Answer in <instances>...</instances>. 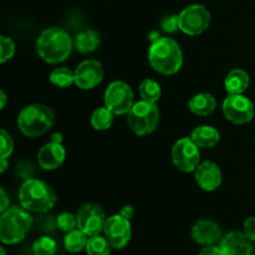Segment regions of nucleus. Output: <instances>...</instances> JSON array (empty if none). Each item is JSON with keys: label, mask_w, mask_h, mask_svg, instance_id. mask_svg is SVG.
Wrapping results in <instances>:
<instances>
[{"label": "nucleus", "mask_w": 255, "mask_h": 255, "mask_svg": "<svg viewBox=\"0 0 255 255\" xmlns=\"http://www.w3.org/2000/svg\"><path fill=\"white\" fill-rule=\"evenodd\" d=\"M55 122V114L42 104L27 105L17 116V127L26 137H39L46 133Z\"/></svg>", "instance_id": "39448f33"}, {"label": "nucleus", "mask_w": 255, "mask_h": 255, "mask_svg": "<svg viewBox=\"0 0 255 255\" xmlns=\"http://www.w3.org/2000/svg\"><path fill=\"white\" fill-rule=\"evenodd\" d=\"M211 24V12L204 5L193 4L184 7L179 14V30L189 36L206 31Z\"/></svg>", "instance_id": "0eeeda50"}, {"label": "nucleus", "mask_w": 255, "mask_h": 255, "mask_svg": "<svg viewBox=\"0 0 255 255\" xmlns=\"http://www.w3.org/2000/svg\"><path fill=\"white\" fill-rule=\"evenodd\" d=\"M138 91L142 100L148 102H153V104H156V102L161 99L162 95V90L159 84L152 79L143 80V81L139 84Z\"/></svg>", "instance_id": "a878e982"}, {"label": "nucleus", "mask_w": 255, "mask_h": 255, "mask_svg": "<svg viewBox=\"0 0 255 255\" xmlns=\"http://www.w3.org/2000/svg\"><path fill=\"white\" fill-rule=\"evenodd\" d=\"M159 122V109L148 101L134 102L127 114V124L131 131L139 137L153 133Z\"/></svg>", "instance_id": "423d86ee"}, {"label": "nucleus", "mask_w": 255, "mask_h": 255, "mask_svg": "<svg viewBox=\"0 0 255 255\" xmlns=\"http://www.w3.org/2000/svg\"><path fill=\"white\" fill-rule=\"evenodd\" d=\"M104 233L112 248H125L129 243L132 237V227L129 223V219L125 218L120 213L114 214L110 218H107Z\"/></svg>", "instance_id": "f8f14e48"}, {"label": "nucleus", "mask_w": 255, "mask_h": 255, "mask_svg": "<svg viewBox=\"0 0 255 255\" xmlns=\"http://www.w3.org/2000/svg\"><path fill=\"white\" fill-rule=\"evenodd\" d=\"M114 116L115 115L105 107H99L95 110L94 114L91 116V125L96 131H107L111 128L112 124H114Z\"/></svg>", "instance_id": "5701e85b"}, {"label": "nucleus", "mask_w": 255, "mask_h": 255, "mask_svg": "<svg viewBox=\"0 0 255 255\" xmlns=\"http://www.w3.org/2000/svg\"><path fill=\"white\" fill-rule=\"evenodd\" d=\"M7 169V158H1V164H0V172L5 173Z\"/></svg>", "instance_id": "e433bc0d"}, {"label": "nucleus", "mask_w": 255, "mask_h": 255, "mask_svg": "<svg viewBox=\"0 0 255 255\" xmlns=\"http://www.w3.org/2000/svg\"><path fill=\"white\" fill-rule=\"evenodd\" d=\"M244 233L255 243V217H249L244 222Z\"/></svg>", "instance_id": "2f4dec72"}, {"label": "nucleus", "mask_w": 255, "mask_h": 255, "mask_svg": "<svg viewBox=\"0 0 255 255\" xmlns=\"http://www.w3.org/2000/svg\"><path fill=\"white\" fill-rule=\"evenodd\" d=\"M161 26L163 31L168 34H173L177 30H179V15H168L164 17L161 22Z\"/></svg>", "instance_id": "7c9ffc66"}, {"label": "nucleus", "mask_w": 255, "mask_h": 255, "mask_svg": "<svg viewBox=\"0 0 255 255\" xmlns=\"http://www.w3.org/2000/svg\"><path fill=\"white\" fill-rule=\"evenodd\" d=\"M100 45V34L94 29H87L80 32L75 40V46L81 54L94 52Z\"/></svg>", "instance_id": "412c9836"}, {"label": "nucleus", "mask_w": 255, "mask_h": 255, "mask_svg": "<svg viewBox=\"0 0 255 255\" xmlns=\"http://www.w3.org/2000/svg\"><path fill=\"white\" fill-rule=\"evenodd\" d=\"M77 228L81 229L89 237L97 236L104 232L106 216L104 209L95 203H87L80 208L76 214Z\"/></svg>", "instance_id": "9b49d317"}, {"label": "nucleus", "mask_w": 255, "mask_h": 255, "mask_svg": "<svg viewBox=\"0 0 255 255\" xmlns=\"http://www.w3.org/2000/svg\"><path fill=\"white\" fill-rule=\"evenodd\" d=\"M0 139H1V147H0V156L1 158H9L14 151V141L5 129L0 131Z\"/></svg>", "instance_id": "c756f323"}, {"label": "nucleus", "mask_w": 255, "mask_h": 255, "mask_svg": "<svg viewBox=\"0 0 255 255\" xmlns=\"http://www.w3.org/2000/svg\"><path fill=\"white\" fill-rule=\"evenodd\" d=\"M251 84V76L243 69H234L229 71L224 80V87L228 94H243Z\"/></svg>", "instance_id": "6ab92c4d"}, {"label": "nucleus", "mask_w": 255, "mask_h": 255, "mask_svg": "<svg viewBox=\"0 0 255 255\" xmlns=\"http://www.w3.org/2000/svg\"><path fill=\"white\" fill-rule=\"evenodd\" d=\"M20 206L34 213H46L55 207L57 196L54 189L44 181L27 178L19 189Z\"/></svg>", "instance_id": "7ed1b4c3"}, {"label": "nucleus", "mask_w": 255, "mask_h": 255, "mask_svg": "<svg viewBox=\"0 0 255 255\" xmlns=\"http://www.w3.org/2000/svg\"><path fill=\"white\" fill-rule=\"evenodd\" d=\"M50 82L59 89H67L75 84V71L67 67H57L50 74Z\"/></svg>", "instance_id": "393cba45"}, {"label": "nucleus", "mask_w": 255, "mask_h": 255, "mask_svg": "<svg viewBox=\"0 0 255 255\" xmlns=\"http://www.w3.org/2000/svg\"><path fill=\"white\" fill-rule=\"evenodd\" d=\"M104 100L105 106L117 116L127 115L134 105L133 91L124 81L111 82L105 91Z\"/></svg>", "instance_id": "6e6552de"}, {"label": "nucleus", "mask_w": 255, "mask_h": 255, "mask_svg": "<svg viewBox=\"0 0 255 255\" xmlns=\"http://www.w3.org/2000/svg\"><path fill=\"white\" fill-rule=\"evenodd\" d=\"M192 238L201 246H213L222 238L221 227L209 219H201L192 227Z\"/></svg>", "instance_id": "f3484780"}, {"label": "nucleus", "mask_w": 255, "mask_h": 255, "mask_svg": "<svg viewBox=\"0 0 255 255\" xmlns=\"http://www.w3.org/2000/svg\"><path fill=\"white\" fill-rule=\"evenodd\" d=\"M32 226L30 212L22 207H10L1 213L0 218V239L2 244L14 246L20 243L29 233Z\"/></svg>", "instance_id": "20e7f679"}, {"label": "nucleus", "mask_w": 255, "mask_h": 255, "mask_svg": "<svg viewBox=\"0 0 255 255\" xmlns=\"http://www.w3.org/2000/svg\"><path fill=\"white\" fill-rule=\"evenodd\" d=\"M111 248V244L107 241L106 237H101L100 234H97V236L89 237L85 251L87 255H110Z\"/></svg>", "instance_id": "b1692460"}, {"label": "nucleus", "mask_w": 255, "mask_h": 255, "mask_svg": "<svg viewBox=\"0 0 255 255\" xmlns=\"http://www.w3.org/2000/svg\"><path fill=\"white\" fill-rule=\"evenodd\" d=\"M148 61L154 71L169 76L177 74L182 69L183 52L174 39L159 37L149 46Z\"/></svg>", "instance_id": "f257e3e1"}, {"label": "nucleus", "mask_w": 255, "mask_h": 255, "mask_svg": "<svg viewBox=\"0 0 255 255\" xmlns=\"http://www.w3.org/2000/svg\"><path fill=\"white\" fill-rule=\"evenodd\" d=\"M223 115L228 121L236 125H246L254 117V105L243 94H229L222 105Z\"/></svg>", "instance_id": "9d476101"}, {"label": "nucleus", "mask_w": 255, "mask_h": 255, "mask_svg": "<svg viewBox=\"0 0 255 255\" xmlns=\"http://www.w3.org/2000/svg\"><path fill=\"white\" fill-rule=\"evenodd\" d=\"M66 158V151L60 142L50 141L44 144L37 153V163L42 169L54 171L64 164Z\"/></svg>", "instance_id": "2eb2a0df"}, {"label": "nucleus", "mask_w": 255, "mask_h": 255, "mask_svg": "<svg viewBox=\"0 0 255 255\" xmlns=\"http://www.w3.org/2000/svg\"><path fill=\"white\" fill-rule=\"evenodd\" d=\"M198 255H224V253L221 247H217L216 244H213V246L204 247Z\"/></svg>", "instance_id": "473e14b6"}, {"label": "nucleus", "mask_w": 255, "mask_h": 255, "mask_svg": "<svg viewBox=\"0 0 255 255\" xmlns=\"http://www.w3.org/2000/svg\"><path fill=\"white\" fill-rule=\"evenodd\" d=\"M51 141L60 142V143H62V134L61 133H54L51 136Z\"/></svg>", "instance_id": "4c0bfd02"}, {"label": "nucleus", "mask_w": 255, "mask_h": 255, "mask_svg": "<svg viewBox=\"0 0 255 255\" xmlns=\"http://www.w3.org/2000/svg\"><path fill=\"white\" fill-rule=\"evenodd\" d=\"M224 255H254L255 248L246 233L233 231L224 236L219 246Z\"/></svg>", "instance_id": "dca6fc26"}, {"label": "nucleus", "mask_w": 255, "mask_h": 255, "mask_svg": "<svg viewBox=\"0 0 255 255\" xmlns=\"http://www.w3.org/2000/svg\"><path fill=\"white\" fill-rule=\"evenodd\" d=\"M120 214L127 219H131L134 214V209L132 206H124L120 209Z\"/></svg>", "instance_id": "f704fd0d"}, {"label": "nucleus", "mask_w": 255, "mask_h": 255, "mask_svg": "<svg viewBox=\"0 0 255 255\" xmlns=\"http://www.w3.org/2000/svg\"><path fill=\"white\" fill-rule=\"evenodd\" d=\"M6 101H7V99H6V95H5V91L4 90H1V91H0V110L5 109Z\"/></svg>", "instance_id": "c9c22d12"}, {"label": "nucleus", "mask_w": 255, "mask_h": 255, "mask_svg": "<svg viewBox=\"0 0 255 255\" xmlns=\"http://www.w3.org/2000/svg\"><path fill=\"white\" fill-rule=\"evenodd\" d=\"M15 54V44L11 37L2 35L0 37V64H5L12 59Z\"/></svg>", "instance_id": "cd10ccee"}, {"label": "nucleus", "mask_w": 255, "mask_h": 255, "mask_svg": "<svg viewBox=\"0 0 255 255\" xmlns=\"http://www.w3.org/2000/svg\"><path fill=\"white\" fill-rule=\"evenodd\" d=\"M172 161L184 173L194 172L201 163V151L191 137L178 139L172 147Z\"/></svg>", "instance_id": "1a4fd4ad"}, {"label": "nucleus", "mask_w": 255, "mask_h": 255, "mask_svg": "<svg viewBox=\"0 0 255 255\" xmlns=\"http://www.w3.org/2000/svg\"><path fill=\"white\" fill-rule=\"evenodd\" d=\"M0 194H1V197H0V199H1V202H0V212L4 213L6 209L10 208V201H9V197H7V193L5 192L4 188L0 189Z\"/></svg>", "instance_id": "72a5a7b5"}, {"label": "nucleus", "mask_w": 255, "mask_h": 255, "mask_svg": "<svg viewBox=\"0 0 255 255\" xmlns=\"http://www.w3.org/2000/svg\"><path fill=\"white\" fill-rule=\"evenodd\" d=\"M56 227L62 232H70L72 229H75L77 227V219L76 216L71 213H61L59 217L56 218Z\"/></svg>", "instance_id": "c85d7f7f"}, {"label": "nucleus", "mask_w": 255, "mask_h": 255, "mask_svg": "<svg viewBox=\"0 0 255 255\" xmlns=\"http://www.w3.org/2000/svg\"><path fill=\"white\" fill-rule=\"evenodd\" d=\"M104 66L94 59L84 60L75 70V85L81 90H91L104 79Z\"/></svg>", "instance_id": "ddd939ff"}, {"label": "nucleus", "mask_w": 255, "mask_h": 255, "mask_svg": "<svg viewBox=\"0 0 255 255\" xmlns=\"http://www.w3.org/2000/svg\"><path fill=\"white\" fill-rule=\"evenodd\" d=\"M188 107L194 115L198 116H209L213 114L217 107V100L214 99L213 95L208 92H201L197 94L189 100Z\"/></svg>", "instance_id": "aec40b11"}, {"label": "nucleus", "mask_w": 255, "mask_h": 255, "mask_svg": "<svg viewBox=\"0 0 255 255\" xmlns=\"http://www.w3.org/2000/svg\"><path fill=\"white\" fill-rule=\"evenodd\" d=\"M194 178L203 191L213 192L221 187L223 174L218 164L213 161H203L194 171Z\"/></svg>", "instance_id": "4468645a"}, {"label": "nucleus", "mask_w": 255, "mask_h": 255, "mask_svg": "<svg viewBox=\"0 0 255 255\" xmlns=\"http://www.w3.org/2000/svg\"><path fill=\"white\" fill-rule=\"evenodd\" d=\"M191 138L199 148H213L221 141V133L216 127L202 125L192 131Z\"/></svg>", "instance_id": "a211bd4d"}, {"label": "nucleus", "mask_w": 255, "mask_h": 255, "mask_svg": "<svg viewBox=\"0 0 255 255\" xmlns=\"http://www.w3.org/2000/svg\"><path fill=\"white\" fill-rule=\"evenodd\" d=\"M0 255H6V252H5L4 247H1V248H0Z\"/></svg>", "instance_id": "58836bf2"}, {"label": "nucleus", "mask_w": 255, "mask_h": 255, "mask_svg": "<svg viewBox=\"0 0 255 255\" xmlns=\"http://www.w3.org/2000/svg\"><path fill=\"white\" fill-rule=\"evenodd\" d=\"M57 251V244L50 237H40L32 244V252L35 255H55Z\"/></svg>", "instance_id": "bb28decb"}, {"label": "nucleus", "mask_w": 255, "mask_h": 255, "mask_svg": "<svg viewBox=\"0 0 255 255\" xmlns=\"http://www.w3.org/2000/svg\"><path fill=\"white\" fill-rule=\"evenodd\" d=\"M87 241H89V236L84 233L81 229L75 228L66 233L64 238V246L67 252L76 254L86 248Z\"/></svg>", "instance_id": "4be33fe9"}, {"label": "nucleus", "mask_w": 255, "mask_h": 255, "mask_svg": "<svg viewBox=\"0 0 255 255\" xmlns=\"http://www.w3.org/2000/svg\"><path fill=\"white\" fill-rule=\"evenodd\" d=\"M72 40L69 32L61 27H49L36 40V52L47 64H60L70 56Z\"/></svg>", "instance_id": "f03ea898"}]
</instances>
